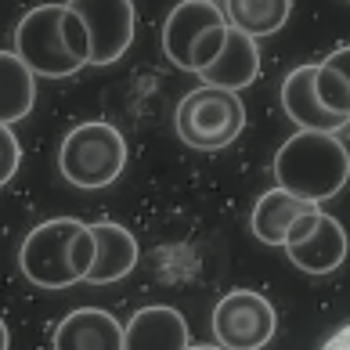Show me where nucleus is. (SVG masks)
<instances>
[{"mask_svg":"<svg viewBox=\"0 0 350 350\" xmlns=\"http://www.w3.org/2000/svg\"><path fill=\"white\" fill-rule=\"evenodd\" d=\"M94 264V235L90 224L76 217H51L25 235L18 250V267L36 289H72L87 282V271Z\"/></svg>","mask_w":350,"mask_h":350,"instance_id":"1","label":"nucleus"},{"mask_svg":"<svg viewBox=\"0 0 350 350\" xmlns=\"http://www.w3.org/2000/svg\"><path fill=\"white\" fill-rule=\"evenodd\" d=\"M15 55L36 76L62 80L90 66V40L69 4H36L15 29Z\"/></svg>","mask_w":350,"mask_h":350,"instance_id":"2","label":"nucleus"},{"mask_svg":"<svg viewBox=\"0 0 350 350\" xmlns=\"http://www.w3.org/2000/svg\"><path fill=\"white\" fill-rule=\"evenodd\" d=\"M275 180L307 202H329L350 180V148L336 134L296 131L275 152Z\"/></svg>","mask_w":350,"mask_h":350,"instance_id":"3","label":"nucleus"},{"mask_svg":"<svg viewBox=\"0 0 350 350\" xmlns=\"http://www.w3.org/2000/svg\"><path fill=\"white\" fill-rule=\"evenodd\" d=\"M123 166H126V137L109 120L76 123L62 137L58 170L72 188H87V191L109 188L123 174Z\"/></svg>","mask_w":350,"mask_h":350,"instance_id":"4","label":"nucleus"},{"mask_svg":"<svg viewBox=\"0 0 350 350\" xmlns=\"http://www.w3.org/2000/svg\"><path fill=\"white\" fill-rule=\"evenodd\" d=\"M177 137L196 152H220L235 145L245 131V105L235 90L220 87H196L177 101L174 112Z\"/></svg>","mask_w":350,"mask_h":350,"instance_id":"5","label":"nucleus"},{"mask_svg":"<svg viewBox=\"0 0 350 350\" xmlns=\"http://www.w3.org/2000/svg\"><path fill=\"white\" fill-rule=\"evenodd\" d=\"M228 33L224 8L206 0H180L163 22V55L180 72H202L220 55Z\"/></svg>","mask_w":350,"mask_h":350,"instance_id":"6","label":"nucleus"},{"mask_svg":"<svg viewBox=\"0 0 350 350\" xmlns=\"http://www.w3.org/2000/svg\"><path fill=\"white\" fill-rule=\"evenodd\" d=\"M210 325L220 350H264L275 340L278 314L264 293L235 289L217 300Z\"/></svg>","mask_w":350,"mask_h":350,"instance_id":"7","label":"nucleus"},{"mask_svg":"<svg viewBox=\"0 0 350 350\" xmlns=\"http://www.w3.org/2000/svg\"><path fill=\"white\" fill-rule=\"evenodd\" d=\"M282 250L289 256V264L304 275H332L336 267L347 264L350 235L336 217H329L325 210H314L304 213L289 228V239H285Z\"/></svg>","mask_w":350,"mask_h":350,"instance_id":"8","label":"nucleus"},{"mask_svg":"<svg viewBox=\"0 0 350 350\" xmlns=\"http://www.w3.org/2000/svg\"><path fill=\"white\" fill-rule=\"evenodd\" d=\"M80 15L90 40V66H112L134 44V0H66Z\"/></svg>","mask_w":350,"mask_h":350,"instance_id":"9","label":"nucleus"},{"mask_svg":"<svg viewBox=\"0 0 350 350\" xmlns=\"http://www.w3.org/2000/svg\"><path fill=\"white\" fill-rule=\"evenodd\" d=\"M314 76H318V62H307V66H296L293 72H285V80H282V109L300 131L340 134L343 126H350V116L329 112L325 105H321V98L314 90Z\"/></svg>","mask_w":350,"mask_h":350,"instance_id":"10","label":"nucleus"},{"mask_svg":"<svg viewBox=\"0 0 350 350\" xmlns=\"http://www.w3.org/2000/svg\"><path fill=\"white\" fill-rule=\"evenodd\" d=\"M188 321L177 307H141L123 325V350H188Z\"/></svg>","mask_w":350,"mask_h":350,"instance_id":"11","label":"nucleus"},{"mask_svg":"<svg viewBox=\"0 0 350 350\" xmlns=\"http://www.w3.org/2000/svg\"><path fill=\"white\" fill-rule=\"evenodd\" d=\"M256 76H260V47L250 33L235 29V25H228L224 33V47H220V55L199 72V80L206 87H220V90H245Z\"/></svg>","mask_w":350,"mask_h":350,"instance_id":"12","label":"nucleus"},{"mask_svg":"<svg viewBox=\"0 0 350 350\" xmlns=\"http://www.w3.org/2000/svg\"><path fill=\"white\" fill-rule=\"evenodd\" d=\"M51 347L55 350H123V325L116 321V314H109L101 307H80L58 321Z\"/></svg>","mask_w":350,"mask_h":350,"instance_id":"13","label":"nucleus"},{"mask_svg":"<svg viewBox=\"0 0 350 350\" xmlns=\"http://www.w3.org/2000/svg\"><path fill=\"white\" fill-rule=\"evenodd\" d=\"M90 235H94V264L87 271L90 285L120 282L137 267V239L123 224L98 220V224H90Z\"/></svg>","mask_w":350,"mask_h":350,"instance_id":"14","label":"nucleus"},{"mask_svg":"<svg viewBox=\"0 0 350 350\" xmlns=\"http://www.w3.org/2000/svg\"><path fill=\"white\" fill-rule=\"evenodd\" d=\"M314 210H321L318 202H307V199L293 196V191H285V188H271L253 206V235L264 245H285L289 228L304 213H314Z\"/></svg>","mask_w":350,"mask_h":350,"instance_id":"15","label":"nucleus"},{"mask_svg":"<svg viewBox=\"0 0 350 350\" xmlns=\"http://www.w3.org/2000/svg\"><path fill=\"white\" fill-rule=\"evenodd\" d=\"M36 101V72L15 51H0V123L11 126L33 112Z\"/></svg>","mask_w":350,"mask_h":350,"instance_id":"16","label":"nucleus"},{"mask_svg":"<svg viewBox=\"0 0 350 350\" xmlns=\"http://www.w3.org/2000/svg\"><path fill=\"white\" fill-rule=\"evenodd\" d=\"M289 15H293V0H224L228 25L250 33L253 40L282 33Z\"/></svg>","mask_w":350,"mask_h":350,"instance_id":"17","label":"nucleus"},{"mask_svg":"<svg viewBox=\"0 0 350 350\" xmlns=\"http://www.w3.org/2000/svg\"><path fill=\"white\" fill-rule=\"evenodd\" d=\"M314 90L329 112L350 116V44L336 47L325 62H318Z\"/></svg>","mask_w":350,"mask_h":350,"instance_id":"18","label":"nucleus"},{"mask_svg":"<svg viewBox=\"0 0 350 350\" xmlns=\"http://www.w3.org/2000/svg\"><path fill=\"white\" fill-rule=\"evenodd\" d=\"M18 163H22V145L11 126L0 123V188L8 185L11 177L18 174Z\"/></svg>","mask_w":350,"mask_h":350,"instance_id":"19","label":"nucleus"},{"mask_svg":"<svg viewBox=\"0 0 350 350\" xmlns=\"http://www.w3.org/2000/svg\"><path fill=\"white\" fill-rule=\"evenodd\" d=\"M0 350H11V332L4 325V318H0Z\"/></svg>","mask_w":350,"mask_h":350,"instance_id":"20","label":"nucleus"},{"mask_svg":"<svg viewBox=\"0 0 350 350\" xmlns=\"http://www.w3.org/2000/svg\"><path fill=\"white\" fill-rule=\"evenodd\" d=\"M188 350H220V347H217V343H213V347H206V343H202V347H188Z\"/></svg>","mask_w":350,"mask_h":350,"instance_id":"21","label":"nucleus"},{"mask_svg":"<svg viewBox=\"0 0 350 350\" xmlns=\"http://www.w3.org/2000/svg\"><path fill=\"white\" fill-rule=\"evenodd\" d=\"M206 4H217V0H206Z\"/></svg>","mask_w":350,"mask_h":350,"instance_id":"22","label":"nucleus"},{"mask_svg":"<svg viewBox=\"0 0 350 350\" xmlns=\"http://www.w3.org/2000/svg\"><path fill=\"white\" fill-rule=\"evenodd\" d=\"M347 4H350V0H347Z\"/></svg>","mask_w":350,"mask_h":350,"instance_id":"23","label":"nucleus"}]
</instances>
